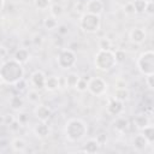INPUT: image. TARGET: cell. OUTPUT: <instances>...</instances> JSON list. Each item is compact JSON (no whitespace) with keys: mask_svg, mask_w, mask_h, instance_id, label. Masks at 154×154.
Instances as JSON below:
<instances>
[{"mask_svg":"<svg viewBox=\"0 0 154 154\" xmlns=\"http://www.w3.org/2000/svg\"><path fill=\"white\" fill-rule=\"evenodd\" d=\"M0 76L4 83L13 85L17 81L24 77V67L13 58L5 60L0 65Z\"/></svg>","mask_w":154,"mask_h":154,"instance_id":"6da1fadb","label":"cell"},{"mask_svg":"<svg viewBox=\"0 0 154 154\" xmlns=\"http://www.w3.org/2000/svg\"><path fill=\"white\" fill-rule=\"evenodd\" d=\"M88 132L87 123L81 118H70L64 126V135L70 142H79Z\"/></svg>","mask_w":154,"mask_h":154,"instance_id":"7a4b0ae2","label":"cell"},{"mask_svg":"<svg viewBox=\"0 0 154 154\" xmlns=\"http://www.w3.org/2000/svg\"><path fill=\"white\" fill-rule=\"evenodd\" d=\"M117 65L116 57L112 49H99L94 55V66L96 70L107 72Z\"/></svg>","mask_w":154,"mask_h":154,"instance_id":"3957f363","label":"cell"},{"mask_svg":"<svg viewBox=\"0 0 154 154\" xmlns=\"http://www.w3.org/2000/svg\"><path fill=\"white\" fill-rule=\"evenodd\" d=\"M79 28L85 34H95L101 28V18L97 14L84 12L79 18Z\"/></svg>","mask_w":154,"mask_h":154,"instance_id":"277c9868","label":"cell"},{"mask_svg":"<svg viewBox=\"0 0 154 154\" xmlns=\"http://www.w3.org/2000/svg\"><path fill=\"white\" fill-rule=\"evenodd\" d=\"M136 66L140 73L143 76L147 75H154V52L153 49H147L142 52L137 60H136Z\"/></svg>","mask_w":154,"mask_h":154,"instance_id":"5b68a950","label":"cell"},{"mask_svg":"<svg viewBox=\"0 0 154 154\" xmlns=\"http://www.w3.org/2000/svg\"><path fill=\"white\" fill-rule=\"evenodd\" d=\"M57 64L63 70H70L77 64V55L70 48H63L57 55Z\"/></svg>","mask_w":154,"mask_h":154,"instance_id":"8992f818","label":"cell"},{"mask_svg":"<svg viewBox=\"0 0 154 154\" xmlns=\"http://www.w3.org/2000/svg\"><path fill=\"white\" fill-rule=\"evenodd\" d=\"M108 84L102 77H91L88 79V88L87 90L94 96H102L107 93Z\"/></svg>","mask_w":154,"mask_h":154,"instance_id":"52a82bcc","label":"cell"},{"mask_svg":"<svg viewBox=\"0 0 154 154\" xmlns=\"http://www.w3.org/2000/svg\"><path fill=\"white\" fill-rule=\"evenodd\" d=\"M131 146H132V148H134V150L135 152H137V153H143L149 146H152L149 142H148V140L143 136V134L142 132H140V134H137V135H135L134 137H132V140H131Z\"/></svg>","mask_w":154,"mask_h":154,"instance_id":"ba28073f","label":"cell"},{"mask_svg":"<svg viewBox=\"0 0 154 154\" xmlns=\"http://www.w3.org/2000/svg\"><path fill=\"white\" fill-rule=\"evenodd\" d=\"M52 109L43 103H36L34 108V116L40 122H48V119L52 117Z\"/></svg>","mask_w":154,"mask_h":154,"instance_id":"9c48e42d","label":"cell"},{"mask_svg":"<svg viewBox=\"0 0 154 154\" xmlns=\"http://www.w3.org/2000/svg\"><path fill=\"white\" fill-rule=\"evenodd\" d=\"M46 77L47 76L42 70H35L30 76V84L34 87V89H37V90L45 89Z\"/></svg>","mask_w":154,"mask_h":154,"instance_id":"30bf717a","label":"cell"},{"mask_svg":"<svg viewBox=\"0 0 154 154\" xmlns=\"http://www.w3.org/2000/svg\"><path fill=\"white\" fill-rule=\"evenodd\" d=\"M106 111H107V113L109 116L117 117V116L123 113V111H124V102H122V101H119V100H117L114 97H111L108 100L107 106H106Z\"/></svg>","mask_w":154,"mask_h":154,"instance_id":"8fae6325","label":"cell"},{"mask_svg":"<svg viewBox=\"0 0 154 154\" xmlns=\"http://www.w3.org/2000/svg\"><path fill=\"white\" fill-rule=\"evenodd\" d=\"M103 8H105V5L102 0H88L84 4V11L88 13L100 16L103 12Z\"/></svg>","mask_w":154,"mask_h":154,"instance_id":"7c38bea8","label":"cell"},{"mask_svg":"<svg viewBox=\"0 0 154 154\" xmlns=\"http://www.w3.org/2000/svg\"><path fill=\"white\" fill-rule=\"evenodd\" d=\"M129 37H130V41L135 45H142L146 40H147V32L143 28H132L130 30V34H129Z\"/></svg>","mask_w":154,"mask_h":154,"instance_id":"4fadbf2b","label":"cell"},{"mask_svg":"<svg viewBox=\"0 0 154 154\" xmlns=\"http://www.w3.org/2000/svg\"><path fill=\"white\" fill-rule=\"evenodd\" d=\"M30 52H29V49L28 48H25V47H22V48H18L16 52H14V54H13V59L16 60V61H18L19 64H22V65H24V64H26L29 60H30Z\"/></svg>","mask_w":154,"mask_h":154,"instance_id":"5bb4252c","label":"cell"},{"mask_svg":"<svg viewBox=\"0 0 154 154\" xmlns=\"http://www.w3.org/2000/svg\"><path fill=\"white\" fill-rule=\"evenodd\" d=\"M34 134L38 137V138H46L49 135V126L47 124V122H40L34 126Z\"/></svg>","mask_w":154,"mask_h":154,"instance_id":"9a60e30c","label":"cell"},{"mask_svg":"<svg viewBox=\"0 0 154 154\" xmlns=\"http://www.w3.org/2000/svg\"><path fill=\"white\" fill-rule=\"evenodd\" d=\"M100 147L101 146L99 144V142L96 141V138H88L83 143L82 152L83 153H88V154H94V153H97L99 152Z\"/></svg>","mask_w":154,"mask_h":154,"instance_id":"2e32d148","label":"cell"},{"mask_svg":"<svg viewBox=\"0 0 154 154\" xmlns=\"http://www.w3.org/2000/svg\"><path fill=\"white\" fill-rule=\"evenodd\" d=\"M60 88V79L58 76H47L45 82V89L48 91H55Z\"/></svg>","mask_w":154,"mask_h":154,"instance_id":"e0dca14e","label":"cell"},{"mask_svg":"<svg viewBox=\"0 0 154 154\" xmlns=\"http://www.w3.org/2000/svg\"><path fill=\"white\" fill-rule=\"evenodd\" d=\"M129 128V120L126 117H123L122 114L117 116L113 122V129L118 132H124Z\"/></svg>","mask_w":154,"mask_h":154,"instance_id":"ac0fdd59","label":"cell"},{"mask_svg":"<svg viewBox=\"0 0 154 154\" xmlns=\"http://www.w3.org/2000/svg\"><path fill=\"white\" fill-rule=\"evenodd\" d=\"M11 148L16 153H24L26 150V142L22 137H14L11 140Z\"/></svg>","mask_w":154,"mask_h":154,"instance_id":"d6986e66","label":"cell"},{"mask_svg":"<svg viewBox=\"0 0 154 154\" xmlns=\"http://www.w3.org/2000/svg\"><path fill=\"white\" fill-rule=\"evenodd\" d=\"M148 124H150V119L149 117L144 113V114H137L135 118H134V125L137 130H142L143 128H146Z\"/></svg>","mask_w":154,"mask_h":154,"instance_id":"ffe728a7","label":"cell"},{"mask_svg":"<svg viewBox=\"0 0 154 154\" xmlns=\"http://www.w3.org/2000/svg\"><path fill=\"white\" fill-rule=\"evenodd\" d=\"M129 96H130V93H129L128 88H114L112 97H114L122 102H125L129 99Z\"/></svg>","mask_w":154,"mask_h":154,"instance_id":"44dd1931","label":"cell"},{"mask_svg":"<svg viewBox=\"0 0 154 154\" xmlns=\"http://www.w3.org/2000/svg\"><path fill=\"white\" fill-rule=\"evenodd\" d=\"M43 28L46 29V30H54V29H57L58 28V25H59V23H58V18H55V17H53V16H47L45 19H43Z\"/></svg>","mask_w":154,"mask_h":154,"instance_id":"7402d4cb","label":"cell"},{"mask_svg":"<svg viewBox=\"0 0 154 154\" xmlns=\"http://www.w3.org/2000/svg\"><path fill=\"white\" fill-rule=\"evenodd\" d=\"M10 107L13 111H20L24 107V100L19 95H14L10 99Z\"/></svg>","mask_w":154,"mask_h":154,"instance_id":"603a6c76","label":"cell"},{"mask_svg":"<svg viewBox=\"0 0 154 154\" xmlns=\"http://www.w3.org/2000/svg\"><path fill=\"white\" fill-rule=\"evenodd\" d=\"M79 78H81V76H79L78 73H76V72H70V73L65 77V85H66L67 88H75Z\"/></svg>","mask_w":154,"mask_h":154,"instance_id":"cb8c5ba5","label":"cell"},{"mask_svg":"<svg viewBox=\"0 0 154 154\" xmlns=\"http://www.w3.org/2000/svg\"><path fill=\"white\" fill-rule=\"evenodd\" d=\"M141 132L143 134V136L148 140V142L150 143V144H153V142H154V125L150 123V124H148L146 128H143L142 130H141Z\"/></svg>","mask_w":154,"mask_h":154,"instance_id":"d4e9b609","label":"cell"},{"mask_svg":"<svg viewBox=\"0 0 154 154\" xmlns=\"http://www.w3.org/2000/svg\"><path fill=\"white\" fill-rule=\"evenodd\" d=\"M48 10H49V14L55 17V18H60L63 16V13H64V7L60 4H57V2L55 4H51Z\"/></svg>","mask_w":154,"mask_h":154,"instance_id":"484cf974","label":"cell"},{"mask_svg":"<svg viewBox=\"0 0 154 154\" xmlns=\"http://www.w3.org/2000/svg\"><path fill=\"white\" fill-rule=\"evenodd\" d=\"M40 97H41V95H40V93H38V90L37 89H30V90H26V99H28V101L29 102H31V103H38V101H40Z\"/></svg>","mask_w":154,"mask_h":154,"instance_id":"4316f807","label":"cell"},{"mask_svg":"<svg viewBox=\"0 0 154 154\" xmlns=\"http://www.w3.org/2000/svg\"><path fill=\"white\" fill-rule=\"evenodd\" d=\"M147 4L148 2L146 0H134L132 5H134V8H135V13H144Z\"/></svg>","mask_w":154,"mask_h":154,"instance_id":"83f0119b","label":"cell"},{"mask_svg":"<svg viewBox=\"0 0 154 154\" xmlns=\"http://www.w3.org/2000/svg\"><path fill=\"white\" fill-rule=\"evenodd\" d=\"M13 87H14V89H16L17 91L24 93V91L28 90V82H26V79L23 77V78H20L19 81H17V82L13 84Z\"/></svg>","mask_w":154,"mask_h":154,"instance_id":"f1b7e54d","label":"cell"},{"mask_svg":"<svg viewBox=\"0 0 154 154\" xmlns=\"http://www.w3.org/2000/svg\"><path fill=\"white\" fill-rule=\"evenodd\" d=\"M51 0H34V6L40 10V11H45V10H48L49 6H51Z\"/></svg>","mask_w":154,"mask_h":154,"instance_id":"f546056e","label":"cell"},{"mask_svg":"<svg viewBox=\"0 0 154 154\" xmlns=\"http://www.w3.org/2000/svg\"><path fill=\"white\" fill-rule=\"evenodd\" d=\"M99 49H112V40L106 37H102L99 40Z\"/></svg>","mask_w":154,"mask_h":154,"instance_id":"4dcf8cb0","label":"cell"},{"mask_svg":"<svg viewBox=\"0 0 154 154\" xmlns=\"http://www.w3.org/2000/svg\"><path fill=\"white\" fill-rule=\"evenodd\" d=\"M113 53H114V57H116V61H117V64L123 63V61L125 60V58H126V53H125V51H124V49H122V48H118V49L113 51Z\"/></svg>","mask_w":154,"mask_h":154,"instance_id":"1f68e13d","label":"cell"},{"mask_svg":"<svg viewBox=\"0 0 154 154\" xmlns=\"http://www.w3.org/2000/svg\"><path fill=\"white\" fill-rule=\"evenodd\" d=\"M75 88H76L79 93H84V91H87V88H88V81H87L85 78L81 77V78L78 79V82H77V84H76Z\"/></svg>","mask_w":154,"mask_h":154,"instance_id":"d6a6232c","label":"cell"},{"mask_svg":"<svg viewBox=\"0 0 154 154\" xmlns=\"http://www.w3.org/2000/svg\"><path fill=\"white\" fill-rule=\"evenodd\" d=\"M123 11L126 16H134L135 14V8H134V5H132V1H128L123 6Z\"/></svg>","mask_w":154,"mask_h":154,"instance_id":"836d02e7","label":"cell"},{"mask_svg":"<svg viewBox=\"0 0 154 154\" xmlns=\"http://www.w3.org/2000/svg\"><path fill=\"white\" fill-rule=\"evenodd\" d=\"M16 119L20 123V125L23 126V125H26L28 124V122H29V114L28 113H25V112H19L18 113V116L16 117Z\"/></svg>","mask_w":154,"mask_h":154,"instance_id":"e575fe53","label":"cell"},{"mask_svg":"<svg viewBox=\"0 0 154 154\" xmlns=\"http://www.w3.org/2000/svg\"><path fill=\"white\" fill-rule=\"evenodd\" d=\"M30 40H31V43L34 46H41L42 42H43V38H42V36L40 34H35Z\"/></svg>","mask_w":154,"mask_h":154,"instance_id":"d590c367","label":"cell"},{"mask_svg":"<svg viewBox=\"0 0 154 154\" xmlns=\"http://www.w3.org/2000/svg\"><path fill=\"white\" fill-rule=\"evenodd\" d=\"M144 78H146V84H147V87H148L150 90H153V89H154V75H147V76H144Z\"/></svg>","mask_w":154,"mask_h":154,"instance_id":"8d00e7d4","label":"cell"},{"mask_svg":"<svg viewBox=\"0 0 154 154\" xmlns=\"http://www.w3.org/2000/svg\"><path fill=\"white\" fill-rule=\"evenodd\" d=\"M114 88H128V83L124 78H118L114 81Z\"/></svg>","mask_w":154,"mask_h":154,"instance_id":"74e56055","label":"cell"},{"mask_svg":"<svg viewBox=\"0 0 154 154\" xmlns=\"http://www.w3.org/2000/svg\"><path fill=\"white\" fill-rule=\"evenodd\" d=\"M20 126H22V125H20V123H19L17 119H14V120H13V122H12V123L8 125L10 130H11L12 132H17V131L20 129Z\"/></svg>","mask_w":154,"mask_h":154,"instance_id":"f35d334b","label":"cell"},{"mask_svg":"<svg viewBox=\"0 0 154 154\" xmlns=\"http://www.w3.org/2000/svg\"><path fill=\"white\" fill-rule=\"evenodd\" d=\"M14 119H16V117H14V116H12V114H6V116H4V124L8 126V125L14 120Z\"/></svg>","mask_w":154,"mask_h":154,"instance_id":"ab89813d","label":"cell"},{"mask_svg":"<svg viewBox=\"0 0 154 154\" xmlns=\"http://www.w3.org/2000/svg\"><path fill=\"white\" fill-rule=\"evenodd\" d=\"M95 138H96V141L99 142V144H100V146H103V144L106 143V141H107V137H106V135H105V134H99Z\"/></svg>","mask_w":154,"mask_h":154,"instance_id":"60d3db41","label":"cell"},{"mask_svg":"<svg viewBox=\"0 0 154 154\" xmlns=\"http://www.w3.org/2000/svg\"><path fill=\"white\" fill-rule=\"evenodd\" d=\"M153 6H154V2H148V4H147V7H146V11H144V13H148V14H153V13H154Z\"/></svg>","mask_w":154,"mask_h":154,"instance_id":"b9f144b4","label":"cell"},{"mask_svg":"<svg viewBox=\"0 0 154 154\" xmlns=\"http://www.w3.org/2000/svg\"><path fill=\"white\" fill-rule=\"evenodd\" d=\"M58 32L59 34H61V35H64V34H66L67 32V28L65 26V25H58Z\"/></svg>","mask_w":154,"mask_h":154,"instance_id":"7bdbcfd3","label":"cell"},{"mask_svg":"<svg viewBox=\"0 0 154 154\" xmlns=\"http://www.w3.org/2000/svg\"><path fill=\"white\" fill-rule=\"evenodd\" d=\"M7 55V49L2 46H0V58H5Z\"/></svg>","mask_w":154,"mask_h":154,"instance_id":"ee69618b","label":"cell"},{"mask_svg":"<svg viewBox=\"0 0 154 154\" xmlns=\"http://www.w3.org/2000/svg\"><path fill=\"white\" fill-rule=\"evenodd\" d=\"M5 2H6V0H0V13L2 12V10L5 7Z\"/></svg>","mask_w":154,"mask_h":154,"instance_id":"f6af8a7d","label":"cell"},{"mask_svg":"<svg viewBox=\"0 0 154 154\" xmlns=\"http://www.w3.org/2000/svg\"><path fill=\"white\" fill-rule=\"evenodd\" d=\"M147 2H154V0H146Z\"/></svg>","mask_w":154,"mask_h":154,"instance_id":"bcb514c9","label":"cell"},{"mask_svg":"<svg viewBox=\"0 0 154 154\" xmlns=\"http://www.w3.org/2000/svg\"><path fill=\"white\" fill-rule=\"evenodd\" d=\"M2 83V79H1V76H0V84Z\"/></svg>","mask_w":154,"mask_h":154,"instance_id":"7dc6e473","label":"cell"}]
</instances>
